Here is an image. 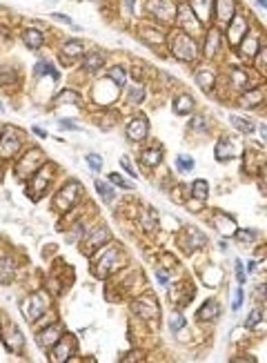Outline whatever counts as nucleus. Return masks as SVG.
Listing matches in <instances>:
<instances>
[{
  "instance_id": "nucleus-1",
  "label": "nucleus",
  "mask_w": 267,
  "mask_h": 363,
  "mask_svg": "<svg viewBox=\"0 0 267 363\" xmlns=\"http://www.w3.org/2000/svg\"><path fill=\"white\" fill-rule=\"evenodd\" d=\"M49 305V296L45 294V292H34L31 296H27V299L23 301V314L27 321H36L40 319V316L45 314V310H47Z\"/></svg>"
},
{
  "instance_id": "nucleus-2",
  "label": "nucleus",
  "mask_w": 267,
  "mask_h": 363,
  "mask_svg": "<svg viewBox=\"0 0 267 363\" xmlns=\"http://www.w3.org/2000/svg\"><path fill=\"white\" fill-rule=\"evenodd\" d=\"M80 192H83L80 183H78V181H69V183L65 185V187L60 189L58 194H56V207L63 209V212H67L69 207H73V205L78 203V199H80Z\"/></svg>"
},
{
  "instance_id": "nucleus-3",
  "label": "nucleus",
  "mask_w": 267,
  "mask_h": 363,
  "mask_svg": "<svg viewBox=\"0 0 267 363\" xmlns=\"http://www.w3.org/2000/svg\"><path fill=\"white\" fill-rule=\"evenodd\" d=\"M171 52H174V56H176V58H180V60H194L196 58V43H194V38H192L190 34H185V31L176 34L174 43H171Z\"/></svg>"
},
{
  "instance_id": "nucleus-4",
  "label": "nucleus",
  "mask_w": 267,
  "mask_h": 363,
  "mask_svg": "<svg viewBox=\"0 0 267 363\" xmlns=\"http://www.w3.org/2000/svg\"><path fill=\"white\" fill-rule=\"evenodd\" d=\"M118 257H121V247H109V250H105V252L98 257V263L94 265V274L98 276V279H105L109 272L116 270L118 265Z\"/></svg>"
},
{
  "instance_id": "nucleus-5",
  "label": "nucleus",
  "mask_w": 267,
  "mask_h": 363,
  "mask_svg": "<svg viewBox=\"0 0 267 363\" xmlns=\"http://www.w3.org/2000/svg\"><path fill=\"white\" fill-rule=\"evenodd\" d=\"M149 14L160 23H174L176 5L171 0H149Z\"/></svg>"
},
{
  "instance_id": "nucleus-6",
  "label": "nucleus",
  "mask_w": 267,
  "mask_h": 363,
  "mask_svg": "<svg viewBox=\"0 0 267 363\" xmlns=\"http://www.w3.org/2000/svg\"><path fill=\"white\" fill-rule=\"evenodd\" d=\"M43 163H45L43 152H40V150H29V152H27V156L18 163L16 174H18V179H24V176H29L34 170H38Z\"/></svg>"
},
{
  "instance_id": "nucleus-7",
  "label": "nucleus",
  "mask_w": 267,
  "mask_h": 363,
  "mask_svg": "<svg viewBox=\"0 0 267 363\" xmlns=\"http://www.w3.org/2000/svg\"><path fill=\"white\" fill-rule=\"evenodd\" d=\"M20 143H23L20 131L14 130V127H9V130L2 134V138H0V154L2 156H14L16 152H18Z\"/></svg>"
},
{
  "instance_id": "nucleus-8",
  "label": "nucleus",
  "mask_w": 267,
  "mask_h": 363,
  "mask_svg": "<svg viewBox=\"0 0 267 363\" xmlns=\"http://www.w3.org/2000/svg\"><path fill=\"white\" fill-rule=\"evenodd\" d=\"M176 20L180 23V27L185 29V34H198L200 31L198 18H194V14H192V9L187 5H180L178 9H176Z\"/></svg>"
},
{
  "instance_id": "nucleus-9",
  "label": "nucleus",
  "mask_w": 267,
  "mask_h": 363,
  "mask_svg": "<svg viewBox=\"0 0 267 363\" xmlns=\"http://www.w3.org/2000/svg\"><path fill=\"white\" fill-rule=\"evenodd\" d=\"M227 25H229V29H227L229 43H232V45L243 43V36H245V31H247V20H245L243 16H234Z\"/></svg>"
},
{
  "instance_id": "nucleus-10",
  "label": "nucleus",
  "mask_w": 267,
  "mask_h": 363,
  "mask_svg": "<svg viewBox=\"0 0 267 363\" xmlns=\"http://www.w3.org/2000/svg\"><path fill=\"white\" fill-rule=\"evenodd\" d=\"M73 348H76V341H73L72 334H67L65 339H58L56 341V350H53V361H69L72 357Z\"/></svg>"
},
{
  "instance_id": "nucleus-11",
  "label": "nucleus",
  "mask_w": 267,
  "mask_h": 363,
  "mask_svg": "<svg viewBox=\"0 0 267 363\" xmlns=\"http://www.w3.org/2000/svg\"><path fill=\"white\" fill-rule=\"evenodd\" d=\"M60 334H63V328H60L58 323H53V325H49L43 334H38V339L36 341H38L40 348L47 350V348H51V345H56V341L60 339Z\"/></svg>"
},
{
  "instance_id": "nucleus-12",
  "label": "nucleus",
  "mask_w": 267,
  "mask_h": 363,
  "mask_svg": "<svg viewBox=\"0 0 267 363\" xmlns=\"http://www.w3.org/2000/svg\"><path fill=\"white\" fill-rule=\"evenodd\" d=\"M147 118L145 116H138L134 118V121H129V125H127V136H129L131 141H143L147 136Z\"/></svg>"
},
{
  "instance_id": "nucleus-13",
  "label": "nucleus",
  "mask_w": 267,
  "mask_h": 363,
  "mask_svg": "<svg viewBox=\"0 0 267 363\" xmlns=\"http://www.w3.org/2000/svg\"><path fill=\"white\" fill-rule=\"evenodd\" d=\"M131 310L141 314L143 319H156L158 316V308H156V301L154 299H141L136 303L131 305Z\"/></svg>"
},
{
  "instance_id": "nucleus-14",
  "label": "nucleus",
  "mask_w": 267,
  "mask_h": 363,
  "mask_svg": "<svg viewBox=\"0 0 267 363\" xmlns=\"http://www.w3.org/2000/svg\"><path fill=\"white\" fill-rule=\"evenodd\" d=\"M238 156V147L232 138H220L216 145V158L218 160H232Z\"/></svg>"
},
{
  "instance_id": "nucleus-15",
  "label": "nucleus",
  "mask_w": 267,
  "mask_h": 363,
  "mask_svg": "<svg viewBox=\"0 0 267 363\" xmlns=\"http://www.w3.org/2000/svg\"><path fill=\"white\" fill-rule=\"evenodd\" d=\"M107 85H109V78H107V80H100L96 85V94H94V96H96V101L98 103H102V105H109V103L114 101V98L118 96V85H112V89H107Z\"/></svg>"
},
{
  "instance_id": "nucleus-16",
  "label": "nucleus",
  "mask_w": 267,
  "mask_h": 363,
  "mask_svg": "<svg viewBox=\"0 0 267 363\" xmlns=\"http://www.w3.org/2000/svg\"><path fill=\"white\" fill-rule=\"evenodd\" d=\"M190 9L196 11L198 23H207V20H209V11H212V0H192Z\"/></svg>"
},
{
  "instance_id": "nucleus-17",
  "label": "nucleus",
  "mask_w": 267,
  "mask_h": 363,
  "mask_svg": "<svg viewBox=\"0 0 267 363\" xmlns=\"http://www.w3.org/2000/svg\"><path fill=\"white\" fill-rule=\"evenodd\" d=\"M216 7H218V11H216V14H218V23L220 25H227L229 20L234 18V0H218V2H216Z\"/></svg>"
},
{
  "instance_id": "nucleus-18",
  "label": "nucleus",
  "mask_w": 267,
  "mask_h": 363,
  "mask_svg": "<svg viewBox=\"0 0 267 363\" xmlns=\"http://www.w3.org/2000/svg\"><path fill=\"white\" fill-rule=\"evenodd\" d=\"M218 314H220V305L216 303V301H207L205 308H200V310H198V319L200 321H212V319H216Z\"/></svg>"
},
{
  "instance_id": "nucleus-19",
  "label": "nucleus",
  "mask_w": 267,
  "mask_h": 363,
  "mask_svg": "<svg viewBox=\"0 0 267 363\" xmlns=\"http://www.w3.org/2000/svg\"><path fill=\"white\" fill-rule=\"evenodd\" d=\"M47 185H49V174H45V172H40V174L34 179V183L29 185V192H31V196H34V199H38L40 194H43L45 189H47Z\"/></svg>"
},
{
  "instance_id": "nucleus-20",
  "label": "nucleus",
  "mask_w": 267,
  "mask_h": 363,
  "mask_svg": "<svg viewBox=\"0 0 267 363\" xmlns=\"http://www.w3.org/2000/svg\"><path fill=\"white\" fill-rule=\"evenodd\" d=\"M187 232H190V241L185 243L187 252H194V250H198L200 245H205V234H200L196 228H187Z\"/></svg>"
},
{
  "instance_id": "nucleus-21",
  "label": "nucleus",
  "mask_w": 267,
  "mask_h": 363,
  "mask_svg": "<svg viewBox=\"0 0 267 363\" xmlns=\"http://www.w3.org/2000/svg\"><path fill=\"white\" fill-rule=\"evenodd\" d=\"M107 238H109V234H107V230H105V228L96 230V232H94L92 236H89L87 245H85V250H87V252H85V254H92V250H94V247H96V245H102V243H105Z\"/></svg>"
},
{
  "instance_id": "nucleus-22",
  "label": "nucleus",
  "mask_w": 267,
  "mask_h": 363,
  "mask_svg": "<svg viewBox=\"0 0 267 363\" xmlns=\"http://www.w3.org/2000/svg\"><path fill=\"white\" fill-rule=\"evenodd\" d=\"M218 45H220V31L218 29H209L207 40H205V53H207V56H214L216 49H218Z\"/></svg>"
},
{
  "instance_id": "nucleus-23",
  "label": "nucleus",
  "mask_w": 267,
  "mask_h": 363,
  "mask_svg": "<svg viewBox=\"0 0 267 363\" xmlns=\"http://www.w3.org/2000/svg\"><path fill=\"white\" fill-rule=\"evenodd\" d=\"M23 40H24V45H27V47L29 49H38L40 45H43V34H40L38 29H27L23 34Z\"/></svg>"
},
{
  "instance_id": "nucleus-24",
  "label": "nucleus",
  "mask_w": 267,
  "mask_h": 363,
  "mask_svg": "<svg viewBox=\"0 0 267 363\" xmlns=\"http://www.w3.org/2000/svg\"><path fill=\"white\" fill-rule=\"evenodd\" d=\"M141 158H143V163H145L147 167H154V165H158L160 158H163V150H160V147H151V150H145Z\"/></svg>"
},
{
  "instance_id": "nucleus-25",
  "label": "nucleus",
  "mask_w": 267,
  "mask_h": 363,
  "mask_svg": "<svg viewBox=\"0 0 267 363\" xmlns=\"http://www.w3.org/2000/svg\"><path fill=\"white\" fill-rule=\"evenodd\" d=\"M196 82H198L205 92H209V89L214 87V74L209 72V69H198V72H196Z\"/></svg>"
},
{
  "instance_id": "nucleus-26",
  "label": "nucleus",
  "mask_w": 267,
  "mask_h": 363,
  "mask_svg": "<svg viewBox=\"0 0 267 363\" xmlns=\"http://www.w3.org/2000/svg\"><path fill=\"white\" fill-rule=\"evenodd\" d=\"M9 332H11V339L7 337V348H9L11 352H18V350L23 348V334L16 330V325H9Z\"/></svg>"
},
{
  "instance_id": "nucleus-27",
  "label": "nucleus",
  "mask_w": 267,
  "mask_h": 363,
  "mask_svg": "<svg viewBox=\"0 0 267 363\" xmlns=\"http://www.w3.org/2000/svg\"><path fill=\"white\" fill-rule=\"evenodd\" d=\"M229 121H232V125L236 127L238 131H243V134H252L254 131V123L252 121H247V118H241V116H229Z\"/></svg>"
},
{
  "instance_id": "nucleus-28",
  "label": "nucleus",
  "mask_w": 267,
  "mask_h": 363,
  "mask_svg": "<svg viewBox=\"0 0 267 363\" xmlns=\"http://www.w3.org/2000/svg\"><path fill=\"white\" fill-rule=\"evenodd\" d=\"M192 107H194V101H192V96H187V94H183V96H178L174 101V109L178 111V114H187V111H192Z\"/></svg>"
},
{
  "instance_id": "nucleus-29",
  "label": "nucleus",
  "mask_w": 267,
  "mask_h": 363,
  "mask_svg": "<svg viewBox=\"0 0 267 363\" xmlns=\"http://www.w3.org/2000/svg\"><path fill=\"white\" fill-rule=\"evenodd\" d=\"M100 65H102V56H100V53H89L87 58H85L83 67H85V72L94 74L98 67H100Z\"/></svg>"
},
{
  "instance_id": "nucleus-30",
  "label": "nucleus",
  "mask_w": 267,
  "mask_h": 363,
  "mask_svg": "<svg viewBox=\"0 0 267 363\" xmlns=\"http://www.w3.org/2000/svg\"><path fill=\"white\" fill-rule=\"evenodd\" d=\"M207 192H209L207 181H203V179H198L194 183V187H192V194H194L196 201H205V199H207Z\"/></svg>"
},
{
  "instance_id": "nucleus-31",
  "label": "nucleus",
  "mask_w": 267,
  "mask_h": 363,
  "mask_svg": "<svg viewBox=\"0 0 267 363\" xmlns=\"http://www.w3.org/2000/svg\"><path fill=\"white\" fill-rule=\"evenodd\" d=\"M216 228L220 230V234H232V232H236V223H234L229 216H223V218L216 221Z\"/></svg>"
},
{
  "instance_id": "nucleus-32",
  "label": "nucleus",
  "mask_w": 267,
  "mask_h": 363,
  "mask_svg": "<svg viewBox=\"0 0 267 363\" xmlns=\"http://www.w3.org/2000/svg\"><path fill=\"white\" fill-rule=\"evenodd\" d=\"M63 53L65 56H80L83 53V45L78 43V40H67L63 45Z\"/></svg>"
},
{
  "instance_id": "nucleus-33",
  "label": "nucleus",
  "mask_w": 267,
  "mask_h": 363,
  "mask_svg": "<svg viewBox=\"0 0 267 363\" xmlns=\"http://www.w3.org/2000/svg\"><path fill=\"white\" fill-rule=\"evenodd\" d=\"M96 189L100 192V196L107 201V203H109V201H114V189L109 187L105 181H96Z\"/></svg>"
},
{
  "instance_id": "nucleus-34",
  "label": "nucleus",
  "mask_w": 267,
  "mask_h": 363,
  "mask_svg": "<svg viewBox=\"0 0 267 363\" xmlns=\"http://www.w3.org/2000/svg\"><path fill=\"white\" fill-rule=\"evenodd\" d=\"M176 167H178L180 172H192L194 170V158H192V156H178V158H176Z\"/></svg>"
},
{
  "instance_id": "nucleus-35",
  "label": "nucleus",
  "mask_w": 267,
  "mask_h": 363,
  "mask_svg": "<svg viewBox=\"0 0 267 363\" xmlns=\"http://www.w3.org/2000/svg\"><path fill=\"white\" fill-rule=\"evenodd\" d=\"M56 103H80V96L76 92H72V89H65L63 94L56 96Z\"/></svg>"
},
{
  "instance_id": "nucleus-36",
  "label": "nucleus",
  "mask_w": 267,
  "mask_h": 363,
  "mask_svg": "<svg viewBox=\"0 0 267 363\" xmlns=\"http://www.w3.org/2000/svg\"><path fill=\"white\" fill-rule=\"evenodd\" d=\"M241 305H243V287H234V292H232V310L238 312V310H241Z\"/></svg>"
},
{
  "instance_id": "nucleus-37",
  "label": "nucleus",
  "mask_w": 267,
  "mask_h": 363,
  "mask_svg": "<svg viewBox=\"0 0 267 363\" xmlns=\"http://www.w3.org/2000/svg\"><path fill=\"white\" fill-rule=\"evenodd\" d=\"M109 80L116 82L118 87H122V85H125V72H122L121 67H114L112 72H109Z\"/></svg>"
},
{
  "instance_id": "nucleus-38",
  "label": "nucleus",
  "mask_w": 267,
  "mask_h": 363,
  "mask_svg": "<svg viewBox=\"0 0 267 363\" xmlns=\"http://www.w3.org/2000/svg\"><path fill=\"white\" fill-rule=\"evenodd\" d=\"M256 47H258L256 38H247L245 43H241V49H243V52H247V56H256Z\"/></svg>"
},
{
  "instance_id": "nucleus-39",
  "label": "nucleus",
  "mask_w": 267,
  "mask_h": 363,
  "mask_svg": "<svg viewBox=\"0 0 267 363\" xmlns=\"http://www.w3.org/2000/svg\"><path fill=\"white\" fill-rule=\"evenodd\" d=\"M87 163H89V170L100 172V167H102V156H98V154H87Z\"/></svg>"
},
{
  "instance_id": "nucleus-40",
  "label": "nucleus",
  "mask_w": 267,
  "mask_h": 363,
  "mask_svg": "<svg viewBox=\"0 0 267 363\" xmlns=\"http://www.w3.org/2000/svg\"><path fill=\"white\" fill-rule=\"evenodd\" d=\"M11 267H14V265H11L9 259H5V261L0 263V281H7V279H9V276H11Z\"/></svg>"
},
{
  "instance_id": "nucleus-41",
  "label": "nucleus",
  "mask_w": 267,
  "mask_h": 363,
  "mask_svg": "<svg viewBox=\"0 0 267 363\" xmlns=\"http://www.w3.org/2000/svg\"><path fill=\"white\" fill-rule=\"evenodd\" d=\"M109 181H112L114 185H118V187H122V189H131V187H134V185L127 183V181L122 179L121 174H116V172H114V174H109Z\"/></svg>"
},
{
  "instance_id": "nucleus-42",
  "label": "nucleus",
  "mask_w": 267,
  "mask_h": 363,
  "mask_svg": "<svg viewBox=\"0 0 267 363\" xmlns=\"http://www.w3.org/2000/svg\"><path fill=\"white\" fill-rule=\"evenodd\" d=\"M258 234L252 232V230H241V232H236V238L238 241H243V243H249V241H256Z\"/></svg>"
},
{
  "instance_id": "nucleus-43",
  "label": "nucleus",
  "mask_w": 267,
  "mask_h": 363,
  "mask_svg": "<svg viewBox=\"0 0 267 363\" xmlns=\"http://www.w3.org/2000/svg\"><path fill=\"white\" fill-rule=\"evenodd\" d=\"M43 72H49V74H51V78H58V72H56V69L49 67L45 60H40V63L36 65V74H38V76H43Z\"/></svg>"
},
{
  "instance_id": "nucleus-44",
  "label": "nucleus",
  "mask_w": 267,
  "mask_h": 363,
  "mask_svg": "<svg viewBox=\"0 0 267 363\" xmlns=\"http://www.w3.org/2000/svg\"><path fill=\"white\" fill-rule=\"evenodd\" d=\"M261 98H263V94L254 89L252 94H247V96H243V98H241V103H243V105H256V103L261 101Z\"/></svg>"
},
{
  "instance_id": "nucleus-45",
  "label": "nucleus",
  "mask_w": 267,
  "mask_h": 363,
  "mask_svg": "<svg viewBox=\"0 0 267 363\" xmlns=\"http://www.w3.org/2000/svg\"><path fill=\"white\" fill-rule=\"evenodd\" d=\"M261 321H263V310H258V308H256V310L249 314V319H247V328H256Z\"/></svg>"
},
{
  "instance_id": "nucleus-46",
  "label": "nucleus",
  "mask_w": 267,
  "mask_h": 363,
  "mask_svg": "<svg viewBox=\"0 0 267 363\" xmlns=\"http://www.w3.org/2000/svg\"><path fill=\"white\" fill-rule=\"evenodd\" d=\"M143 87L141 85H136V87H131V92H129V103H141L143 101Z\"/></svg>"
},
{
  "instance_id": "nucleus-47",
  "label": "nucleus",
  "mask_w": 267,
  "mask_h": 363,
  "mask_svg": "<svg viewBox=\"0 0 267 363\" xmlns=\"http://www.w3.org/2000/svg\"><path fill=\"white\" fill-rule=\"evenodd\" d=\"M121 165H122V170H125L129 176H134V179L138 176V174H136V170H134V165L129 163V158H127V156H122V158H121Z\"/></svg>"
},
{
  "instance_id": "nucleus-48",
  "label": "nucleus",
  "mask_w": 267,
  "mask_h": 363,
  "mask_svg": "<svg viewBox=\"0 0 267 363\" xmlns=\"http://www.w3.org/2000/svg\"><path fill=\"white\" fill-rule=\"evenodd\" d=\"M183 325H185V319H183V316H180V314H174V316H171V323H170V328L174 330V332H178V330L183 328Z\"/></svg>"
},
{
  "instance_id": "nucleus-49",
  "label": "nucleus",
  "mask_w": 267,
  "mask_h": 363,
  "mask_svg": "<svg viewBox=\"0 0 267 363\" xmlns=\"http://www.w3.org/2000/svg\"><path fill=\"white\" fill-rule=\"evenodd\" d=\"M51 18H53V20H58V23H65V25H72V27H73L72 18H69V16H65V14H51Z\"/></svg>"
},
{
  "instance_id": "nucleus-50",
  "label": "nucleus",
  "mask_w": 267,
  "mask_h": 363,
  "mask_svg": "<svg viewBox=\"0 0 267 363\" xmlns=\"http://www.w3.org/2000/svg\"><path fill=\"white\" fill-rule=\"evenodd\" d=\"M236 279L241 281V285L245 283V270H243V265H241V261H236Z\"/></svg>"
},
{
  "instance_id": "nucleus-51",
  "label": "nucleus",
  "mask_w": 267,
  "mask_h": 363,
  "mask_svg": "<svg viewBox=\"0 0 267 363\" xmlns=\"http://www.w3.org/2000/svg\"><path fill=\"white\" fill-rule=\"evenodd\" d=\"M192 127H194V130H198V131H203V130H205V121H203V118L196 116L194 121H192Z\"/></svg>"
},
{
  "instance_id": "nucleus-52",
  "label": "nucleus",
  "mask_w": 267,
  "mask_h": 363,
  "mask_svg": "<svg viewBox=\"0 0 267 363\" xmlns=\"http://www.w3.org/2000/svg\"><path fill=\"white\" fill-rule=\"evenodd\" d=\"M60 125L65 127V130H78V125L73 121H67V118H63V121H60Z\"/></svg>"
},
{
  "instance_id": "nucleus-53",
  "label": "nucleus",
  "mask_w": 267,
  "mask_h": 363,
  "mask_svg": "<svg viewBox=\"0 0 267 363\" xmlns=\"http://www.w3.org/2000/svg\"><path fill=\"white\" fill-rule=\"evenodd\" d=\"M156 279H158V281L163 283V285H165V283H167V276L163 274V272H158V274H156Z\"/></svg>"
},
{
  "instance_id": "nucleus-54",
  "label": "nucleus",
  "mask_w": 267,
  "mask_h": 363,
  "mask_svg": "<svg viewBox=\"0 0 267 363\" xmlns=\"http://www.w3.org/2000/svg\"><path fill=\"white\" fill-rule=\"evenodd\" d=\"M125 7L127 11H134V0H125Z\"/></svg>"
},
{
  "instance_id": "nucleus-55",
  "label": "nucleus",
  "mask_w": 267,
  "mask_h": 363,
  "mask_svg": "<svg viewBox=\"0 0 267 363\" xmlns=\"http://www.w3.org/2000/svg\"><path fill=\"white\" fill-rule=\"evenodd\" d=\"M34 131H36V134H38V136H43V138H45V136H47L43 130H40V127H34Z\"/></svg>"
},
{
  "instance_id": "nucleus-56",
  "label": "nucleus",
  "mask_w": 267,
  "mask_h": 363,
  "mask_svg": "<svg viewBox=\"0 0 267 363\" xmlns=\"http://www.w3.org/2000/svg\"><path fill=\"white\" fill-rule=\"evenodd\" d=\"M258 5H261V7H265V0H258Z\"/></svg>"
},
{
  "instance_id": "nucleus-57",
  "label": "nucleus",
  "mask_w": 267,
  "mask_h": 363,
  "mask_svg": "<svg viewBox=\"0 0 267 363\" xmlns=\"http://www.w3.org/2000/svg\"><path fill=\"white\" fill-rule=\"evenodd\" d=\"M0 114H2V105H0Z\"/></svg>"
}]
</instances>
